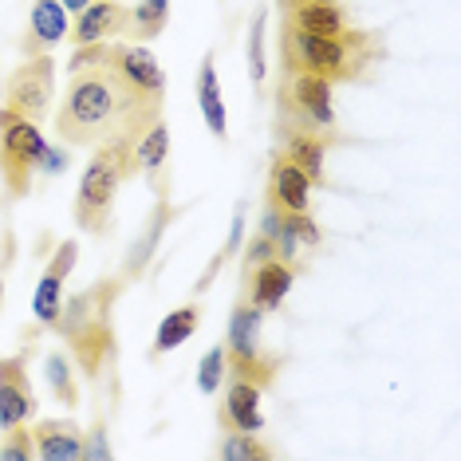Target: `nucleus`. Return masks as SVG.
<instances>
[{
  "label": "nucleus",
  "mask_w": 461,
  "mask_h": 461,
  "mask_svg": "<svg viewBox=\"0 0 461 461\" xmlns=\"http://www.w3.org/2000/svg\"><path fill=\"white\" fill-rule=\"evenodd\" d=\"M280 366H285V359L265 351V343L253 351H225V379H245V383L260 386V391L276 386Z\"/></svg>",
  "instance_id": "aec40b11"
},
{
  "label": "nucleus",
  "mask_w": 461,
  "mask_h": 461,
  "mask_svg": "<svg viewBox=\"0 0 461 461\" xmlns=\"http://www.w3.org/2000/svg\"><path fill=\"white\" fill-rule=\"evenodd\" d=\"M166 24H170V0H139V5H131V16H127V36L131 44H150V40H158L166 32Z\"/></svg>",
  "instance_id": "b1692460"
},
{
  "label": "nucleus",
  "mask_w": 461,
  "mask_h": 461,
  "mask_svg": "<svg viewBox=\"0 0 461 461\" xmlns=\"http://www.w3.org/2000/svg\"><path fill=\"white\" fill-rule=\"evenodd\" d=\"M44 150L48 139L40 134L36 122L0 103V182H5L8 197H28Z\"/></svg>",
  "instance_id": "423d86ee"
},
{
  "label": "nucleus",
  "mask_w": 461,
  "mask_h": 461,
  "mask_svg": "<svg viewBox=\"0 0 461 461\" xmlns=\"http://www.w3.org/2000/svg\"><path fill=\"white\" fill-rule=\"evenodd\" d=\"M265 209H276V213H312V182L285 158V154H276L268 166Z\"/></svg>",
  "instance_id": "4468645a"
},
{
  "label": "nucleus",
  "mask_w": 461,
  "mask_h": 461,
  "mask_svg": "<svg viewBox=\"0 0 461 461\" xmlns=\"http://www.w3.org/2000/svg\"><path fill=\"white\" fill-rule=\"evenodd\" d=\"M174 217H177V205H174V197H170V194L154 197V209H150V217H146L142 233L131 240L127 257H122V268H119V276L127 280V285H131V280H139V276H146V268H150L154 253H158V249H162V237H166V229L174 225Z\"/></svg>",
  "instance_id": "9d476101"
},
{
  "label": "nucleus",
  "mask_w": 461,
  "mask_h": 461,
  "mask_svg": "<svg viewBox=\"0 0 461 461\" xmlns=\"http://www.w3.org/2000/svg\"><path fill=\"white\" fill-rule=\"evenodd\" d=\"M127 16H131L127 0H91L83 13H76V24L68 28V36L76 40V48L122 40V32H127Z\"/></svg>",
  "instance_id": "f8f14e48"
},
{
  "label": "nucleus",
  "mask_w": 461,
  "mask_h": 461,
  "mask_svg": "<svg viewBox=\"0 0 461 461\" xmlns=\"http://www.w3.org/2000/svg\"><path fill=\"white\" fill-rule=\"evenodd\" d=\"M221 383H225V348H213L202 355V366H197V391L213 394Z\"/></svg>",
  "instance_id": "c756f323"
},
{
  "label": "nucleus",
  "mask_w": 461,
  "mask_h": 461,
  "mask_svg": "<svg viewBox=\"0 0 461 461\" xmlns=\"http://www.w3.org/2000/svg\"><path fill=\"white\" fill-rule=\"evenodd\" d=\"M240 240H245V205H237V213H233V225H229V237H225V245H221V257H225V265L240 253Z\"/></svg>",
  "instance_id": "2f4dec72"
},
{
  "label": "nucleus",
  "mask_w": 461,
  "mask_h": 461,
  "mask_svg": "<svg viewBox=\"0 0 461 461\" xmlns=\"http://www.w3.org/2000/svg\"><path fill=\"white\" fill-rule=\"evenodd\" d=\"M0 103H5V87H0Z\"/></svg>",
  "instance_id": "c9c22d12"
},
{
  "label": "nucleus",
  "mask_w": 461,
  "mask_h": 461,
  "mask_svg": "<svg viewBox=\"0 0 461 461\" xmlns=\"http://www.w3.org/2000/svg\"><path fill=\"white\" fill-rule=\"evenodd\" d=\"M36 391L28 379V351L0 359V429L20 426L36 414Z\"/></svg>",
  "instance_id": "1a4fd4ad"
},
{
  "label": "nucleus",
  "mask_w": 461,
  "mask_h": 461,
  "mask_svg": "<svg viewBox=\"0 0 461 461\" xmlns=\"http://www.w3.org/2000/svg\"><path fill=\"white\" fill-rule=\"evenodd\" d=\"M76 260H79V240H59L51 260L44 265V276H40V285L32 292V316L40 328H56L59 308H64V285L71 268H76Z\"/></svg>",
  "instance_id": "6e6552de"
},
{
  "label": "nucleus",
  "mask_w": 461,
  "mask_h": 461,
  "mask_svg": "<svg viewBox=\"0 0 461 461\" xmlns=\"http://www.w3.org/2000/svg\"><path fill=\"white\" fill-rule=\"evenodd\" d=\"M383 56V40L359 28H348L343 36H312L292 24L280 28V71H308L331 83H359Z\"/></svg>",
  "instance_id": "7ed1b4c3"
},
{
  "label": "nucleus",
  "mask_w": 461,
  "mask_h": 461,
  "mask_svg": "<svg viewBox=\"0 0 461 461\" xmlns=\"http://www.w3.org/2000/svg\"><path fill=\"white\" fill-rule=\"evenodd\" d=\"M197 323H202V303H182V308H174L170 316L158 323V331H154V343H150V363L166 359L170 351H177L185 339H194Z\"/></svg>",
  "instance_id": "412c9836"
},
{
  "label": "nucleus",
  "mask_w": 461,
  "mask_h": 461,
  "mask_svg": "<svg viewBox=\"0 0 461 461\" xmlns=\"http://www.w3.org/2000/svg\"><path fill=\"white\" fill-rule=\"evenodd\" d=\"M0 308H5V276H0Z\"/></svg>",
  "instance_id": "f704fd0d"
},
{
  "label": "nucleus",
  "mask_w": 461,
  "mask_h": 461,
  "mask_svg": "<svg viewBox=\"0 0 461 461\" xmlns=\"http://www.w3.org/2000/svg\"><path fill=\"white\" fill-rule=\"evenodd\" d=\"M122 292H127V280L122 276H103L83 292H71V296H64L59 320H56V328H51L64 339L68 355L76 359L79 375L87 383H99L103 371L119 359L114 308H119Z\"/></svg>",
  "instance_id": "f03ea898"
},
{
  "label": "nucleus",
  "mask_w": 461,
  "mask_h": 461,
  "mask_svg": "<svg viewBox=\"0 0 461 461\" xmlns=\"http://www.w3.org/2000/svg\"><path fill=\"white\" fill-rule=\"evenodd\" d=\"M134 177V142H103L91 154L76 190V225L87 237H103L114 217V197Z\"/></svg>",
  "instance_id": "20e7f679"
},
{
  "label": "nucleus",
  "mask_w": 461,
  "mask_h": 461,
  "mask_svg": "<svg viewBox=\"0 0 461 461\" xmlns=\"http://www.w3.org/2000/svg\"><path fill=\"white\" fill-rule=\"evenodd\" d=\"M40 461H83V426L71 418H44L32 426Z\"/></svg>",
  "instance_id": "6ab92c4d"
},
{
  "label": "nucleus",
  "mask_w": 461,
  "mask_h": 461,
  "mask_svg": "<svg viewBox=\"0 0 461 461\" xmlns=\"http://www.w3.org/2000/svg\"><path fill=\"white\" fill-rule=\"evenodd\" d=\"M217 457L221 461H272L276 457V446L260 438V429H229L217 446Z\"/></svg>",
  "instance_id": "393cba45"
},
{
  "label": "nucleus",
  "mask_w": 461,
  "mask_h": 461,
  "mask_svg": "<svg viewBox=\"0 0 461 461\" xmlns=\"http://www.w3.org/2000/svg\"><path fill=\"white\" fill-rule=\"evenodd\" d=\"M249 76L260 87L268 79V8H257L253 24H249Z\"/></svg>",
  "instance_id": "bb28decb"
},
{
  "label": "nucleus",
  "mask_w": 461,
  "mask_h": 461,
  "mask_svg": "<svg viewBox=\"0 0 461 461\" xmlns=\"http://www.w3.org/2000/svg\"><path fill=\"white\" fill-rule=\"evenodd\" d=\"M44 379H48V391L56 394V402H64L68 411H76L83 402V391H79V366L68 351H48L44 355Z\"/></svg>",
  "instance_id": "5701e85b"
},
{
  "label": "nucleus",
  "mask_w": 461,
  "mask_h": 461,
  "mask_svg": "<svg viewBox=\"0 0 461 461\" xmlns=\"http://www.w3.org/2000/svg\"><path fill=\"white\" fill-rule=\"evenodd\" d=\"M107 48V44H103ZM166 95L139 91L107 59L71 71L64 99L56 107V139L76 150H95L103 142H139V134L162 119Z\"/></svg>",
  "instance_id": "f257e3e1"
},
{
  "label": "nucleus",
  "mask_w": 461,
  "mask_h": 461,
  "mask_svg": "<svg viewBox=\"0 0 461 461\" xmlns=\"http://www.w3.org/2000/svg\"><path fill=\"white\" fill-rule=\"evenodd\" d=\"M260 386L245 383V379H229L225 398L217 402V422L229 429H265V414H260Z\"/></svg>",
  "instance_id": "a211bd4d"
},
{
  "label": "nucleus",
  "mask_w": 461,
  "mask_h": 461,
  "mask_svg": "<svg viewBox=\"0 0 461 461\" xmlns=\"http://www.w3.org/2000/svg\"><path fill=\"white\" fill-rule=\"evenodd\" d=\"M280 8H285V24L312 36H343L351 28L348 13L335 0H280Z\"/></svg>",
  "instance_id": "f3484780"
},
{
  "label": "nucleus",
  "mask_w": 461,
  "mask_h": 461,
  "mask_svg": "<svg viewBox=\"0 0 461 461\" xmlns=\"http://www.w3.org/2000/svg\"><path fill=\"white\" fill-rule=\"evenodd\" d=\"M276 127L312 131L339 142V119H335V83L308 71H280L276 87Z\"/></svg>",
  "instance_id": "39448f33"
},
{
  "label": "nucleus",
  "mask_w": 461,
  "mask_h": 461,
  "mask_svg": "<svg viewBox=\"0 0 461 461\" xmlns=\"http://www.w3.org/2000/svg\"><path fill=\"white\" fill-rule=\"evenodd\" d=\"M134 174L146 177L154 197L170 194V127L166 119H154L134 142Z\"/></svg>",
  "instance_id": "ddd939ff"
},
{
  "label": "nucleus",
  "mask_w": 461,
  "mask_h": 461,
  "mask_svg": "<svg viewBox=\"0 0 461 461\" xmlns=\"http://www.w3.org/2000/svg\"><path fill=\"white\" fill-rule=\"evenodd\" d=\"M300 268L303 265H288V260L272 257V260H265V265L240 272V276H245L240 280V300H249L260 312H276L280 303H285V296L292 292V285H296Z\"/></svg>",
  "instance_id": "9b49d317"
},
{
  "label": "nucleus",
  "mask_w": 461,
  "mask_h": 461,
  "mask_svg": "<svg viewBox=\"0 0 461 461\" xmlns=\"http://www.w3.org/2000/svg\"><path fill=\"white\" fill-rule=\"evenodd\" d=\"M68 170V150H56V146H48L44 158H40V174H64Z\"/></svg>",
  "instance_id": "473e14b6"
},
{
  "label": "nucleus",
  "mask_w": 461,
  "mask_h": 461,
  "mask_svg": "<svg viewBox=\"0 0 461 461\" xmlns=\"http://www.w3.org/2000/svg\"><path fill=\"white\" fill-rule=\"evenodd\" d=\"M272 257H276V240L265 237V233H257L253 240H249V249H245V265H240V272L265 265V260H272Z\"/></svg>",
  "instance_id": "7c9ffc66"
},
{
  "label": "nucleus",
  "mask_w": 461,
  "mask_h": 461,
  "mask_svg": "<svg viewBox=\"0 0 461 461\" xmlns=\"http://www.w3.org/2000/svg\"><path fill=\"white\" fill-rule=\"evenodd\" d=\"M197 107H202L205 127L213 131V139H229V122H225V103H221V83H217V59L205 56L197 68Z\"/></svg>",
  "instance_id": "4be33fe9"
},
{
  "label": "nucleus",
  "mask_w": 461,
  "mask_h": 461,
  "mask_svg": "<svg viewBox=\"0 0 461 461\" xmlns=\"http://www.w3.org/2000/svg\"><path fill=\"white\" fill-rule=\"evenodd\" d=\"M36 457V442H32V429L24 422L8 426L5 438H0V461H32Z\"/></svg>",
  "instance_id": "cd10ccee"
},
{
  "label": "nucleus",
  "mask_w": 461,
  "mask_h": 461,
  "mask_svg": "<svg viewBox=\"0 0 461 461\" xmlns=\"http://www.w3.org/2000/svg\"><path fill=\"white\" fill-rule=\"evenodd\" d=\"M68 28H71V20L59 0H36L32 13H28L24 36H20V51L24 56H44L59 40H68Z\"/></svg>",
  "instance_id": "dca6fc26"
},
{
  "label": "nucleus",
  "mask_w": 461,
  "mask_h": 461,
  "mask_svg": "<svg viewBox=\"0 0 461 461\" xmlns=\"http://www.w3.org/2000/svg\"><path fill=\"white\" fill-rule=\"evenodd\" d=\"M114 454L111 449V429H107V418L95 414L91 429H83V461H107Z\"/></svg>",
  "instance_id": "c85d7f7f"
},
{
  "label": "nucleus",
  "mask_w": 461,
  "mask_h": 461,
  "mask_svg": "<svg viewBox=\"0 0 461 461\" xmlns=\"http://www.w3.org/2000/svg\"><path fill=\"white\" fill-rule=\"evenodd\" d=\"M51 99H56V59L48 56H28L24 64L13 68V76L5 83V107H13L24 119H48Z\"/></svg>",
  "instance_id": "0eeeda50"
},
{
  "label": "nucleus",
  "mask_w": 461,
  "mask_h": 461,
  "mask_svg": "<svg viewBox=\"0 0 461 461\" xmlns=\"http://www.w3.org/2000/svg\"><path fill=\"white\" fill-rule=\"evenodd\" d=\"M280 142H285V158L296 166V170L312 182V190L316 185H328L323 177H328V150H331V139H323V134H312V131H292V127H276Z\"/></svg>",
  "instance_id": "2eb2a0df"
},
{
  "label": "nucleus",
  "mask_w": 461,
  "mask_h": 461,
  "mask_svg": "<svg viewBox=\"0 0 461 461\" xmlns=\"http://www.w3.org/2000/svg\"><path fill=\"white\" fill-rule=\"evenodd\" d=\"M59 5H64V8H68V13H83V8H87V5H91V0H59Z\"/></svg>",
  "instance_id": "72a5a7b5"
},
{
  "label": "nucleus",
  "mask_w": 461,
  "mask_h": 461,
  "mask_svg": "<svg viewBox=\"0 0 461 461\" xmlns=\"http://www.w3.org/2000/svg\"><path fill=\"white\" fill-rule=\"evenodd\" d=\"M260 316H265L260 308H253L249 300H237L233 316H229V335H225L221 348L225 351H253V348H260Z\"/></svg>",
  "instance_id": "a878e982"
}]
</instances>
